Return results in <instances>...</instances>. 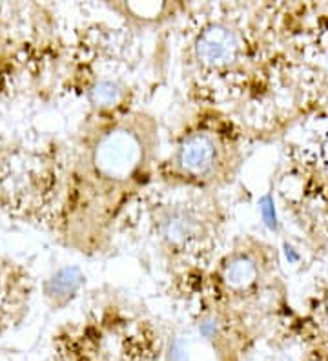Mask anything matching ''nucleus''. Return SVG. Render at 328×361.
<instances>
[{
  "label": "nucleus",
  "mask_w": 328,
  "mask_h": 361,
  "mask_svg": "<svg viewBox=\"0 0 328 361\" xmlns=\"http://www.w3.org/2000/svg\"><path fill=\"white\" fill-rule=\"evenodd\" d=\"M142 157V142L130 130H115L102 137L95 150L97 170L111 179H124L135 172Z\"/></svg>",
  "instance_id": "nucleus-1"
},
{
  "label": "nucleus",
  "mask_w": 328,
  "mask_h": 361,
  "mask_svg": "<svg viewBox=\"0 0 328 361\" xmlns=\"http://www.w3.org/2000/svg\"><path fill=\"white\" fill-rule=\"evenodd\" d=\"M197 57L206 66H224L236 61L239 51L237 37L223 24H212L197 39Z\"/></svg>",
  "instance_id": "nucleus-2"
},
{
  "label": "nucleus",
  "mask_w": 328,
  "mask_h": 361,
  "mask_svg": "<svg viewBox=\"0 0 328 361\" xmlns=\"http://www.w3.org/2000/svg\"><path fill=\"white\" fill-rule=\"evenodd\" d=\"M217 159V145L208 133H193L181 142L177 150V164L184 173L202 177L212 172Z\"/></svg>",
  "instance_id": "nucleus-3"
},
{
  "label": "nucleus",
  "mask_w": 328,
  "mask_h": 361,
  "mask_svg": "<svg viewBox=\"0 0 328 361\" xmlns=\"http://www.w3.org/2000/svg\"><path fill=\"white\" fill-rule=\"evenodd\" d=\"M195 219L186 212H174L162 223V233L174 245H183L195 233Z\"/></svg>",
  "instance_id": "nucleus-4"
},
{
  "label": "nucleus",
  "mask_w": 328,
  "mask_h": 361,
  "mask_svg": "<svg viewBox=\"0 0 328 361\" xmlns=\"http://www.w3.org/2000/svg\"><path fill=\"white\" fill-rule=\"evenodd\" d=\"M83 279V272L77 267H66L49 279L48 294L55 300H66L79 288Z\"/></svg>",
  "instance_id": "nucleus-5"
},
{
  "label": "nucleus",
  "mask_w": 328,
  "mask_h": 361,
  "mask_svg": "<svg viewBox=\"0 0 328 361\" xmlns=\"http://www.w3.org/2000/svg\"><path fill=\"white\" fill-rule=\"evenodd\" d=\"M255 274H257L255 264L250 259L239 257V259H233L226 267V270H224V281L233 290H241V288H246V286L254 283Z\"/></svg>",
  "instance_id": "nucleus-6"
},
{
  "label": "nucleus",
  "mask_w": 328,
  "mask_h": 361,
  "mask_svg": "<svg viewBox=\"0 0 328 361\" xmlns=\"http://www.w3.org/2000/svg\"><path fill=\"white\" fill-rule=\"evenodd\" d=\"M123 97V88L114 80H101L90 90V101L99 108H109Z\"/></svg>",
  "instance_id": "nucleus-7"
},
{
  "label": "nucleus",
  "mask_w": 328,
  "mask_h": 361,
  "mask_svg": "<svg viewBox=\"0 0 328 361\" xmlns=\"http://www.w3.org/2000/svg\"><path fill=\"white\" fill-rule=\"evenodd\" d=\"M261 212L265 221H267V225L270 226L272 230H276L277 228L276 212H274V201H272L270 195H265V197L261 199Z\"/></svg>",
  "instance_id": "nucleus-8"
},
{
  "label": "nucleus",
  "mask_w": 328,
  "mask_h": 361,
  "mask_svg": "<svg viewBox=\"0 0 328 361\" xmlns=\"http://www.w3.org/2000/svg\"><path fill=\"white\" fill-rule=\"evenodd\" d=\"M170 361H186V353L181 341H175L170 348Z\"/></svg>",
  "instance_id": "nucleus-9"
}]
</instances>
